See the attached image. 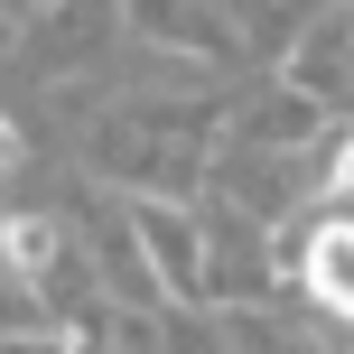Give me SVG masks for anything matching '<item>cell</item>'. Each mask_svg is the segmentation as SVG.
<instances>
[{
  "mask_svg": "<svg viewBox=\"0 0 354 354\" xmlns=\"http://www.w3.org/2000/svg\"><path fill=\"white\" fill-rule=\"evenodd\" d=\"M84 168L122 196H177V205H205L214 187V149H187V140H159V131L122 122V112H93V140H84Z\"/></svg>",
  "mask_w": 354,
  "mask_h": 354,
  "instance_id": "6da1fadb",
  "label": "cell"
},
{
  "mask_svg": "<svg viewBox=\"0 0 354 354\" xmlns=\"http://www.w3.org/2000/svg\"><path fill=\"white\" fill-rule=\"evenodd\" d=\"M122 37H131L140 56H177V66H196L205 84L252 56L224 0H122Z\"/></svg>",
  "mask_w": 354,
  "mask_h": 354,
  "instance_id": "7a4b0ae2",
  "label": "cell"
},
{
  "mask_svg": "<svg viewBox=\"0 0 354 354\" xmlns=\"http://www.w3.org/2000/svg\"><path fill=\"white\" fill-rule=\"evenodd\" d=\"M112 37H122V0H47L19 28V56H28L37 84H75L84 66L112 56Z\"/></svg>",
  "mask_w": 354,
  "mask_h": 354,
  "instance_id": "3957f363",
  "label": "cell"
},
{
  "mask_svg": "<svg viewBox=\"0 0 354 354\" xmlns=\"http://www.w3.org/2000/svg\"><path fill=\"white\" fill-rule=\"evenodd\" d=\"M326 112L308 103V93H289V84H270V93H243L233 103V122H224V140L214 149H252V159H308V149H326Z\"/></svg>",
  "mask_w": 354,
  "mask_h": 354,
  "instance_id": "277c9868",
  "label": "cell"
},
{
  "mask_svg": "<svg viewBox=\"0 0 354 354\" xmlns=\"http://www.w3.org/2000/svg\"><path fill=\"white\" fill-rule=\"evenodd\" d=\"M289 280L308 289V308H317L326 326H345L354 336V214H308L299 224V261H289Z\"/></svg>",
  "mask_w": 354,
  "mask_h": 354,
  "instance_id": "5b68a950",
  "label": "cell"
},
{
  "mask_svg": "<svg viewBox=\"0 0 354 354\" xmlns=\"http://www.w3.org/2000/svg\"><path fill=\"white\" fill-rule=\"evenodd\" d=\"M280 84L289 93H308L317 112H354V19L326 0L317 19H308V37L280 56Z\"/></svg>",
  "mask_w": 354,
  "mask_h": 354,
  "instance_id": "8992f818",
  "label": "cell"
},
{
  "mask_svg": "<svg viewBox=\"0 0 354 354\" xmlns=\"http://www.w3.org/2000/svg\"><path fill=\"white\" fill-rule=\"evenodd\" d=\"M75 270V252H66V224H56L47 205H10L0 214V280L19 289L28 308H47V289Z\"/></svg>",
  "mask_w": 354,
  "mask_h": 354,
  "instance_id": "52a82bcc",
  "label": "cell"
},
{
  "mask_svg": "<svg viewBox=\"0 0 354 354\" xmlns=\"http://www.w3.org/2000/svg\"><path fill=\"white\" fill-rule=\"evenodd\" d=\"M224 10H233V28H243V47H252V56H289L326 0H224Z\"/></svg>",
  "mask_w": 354,
  "mask_h": 354,
  "instance_id": "ba28073f",
  "label": "cell"
},
{
  "mask_svg": "<svg viewBox=\"0 0 354 354\" xmlns=\"http://www.w3.org/2000/svg\"><path fill=\"white\" fill-rule=\"evenodd\" d=\"M214 326H224V345H233V354H326L308 326L270 317V308H214Z\"/></svg>",
  "mask_w": 354,
  "mask_h": 354,
  "instance_id": "9c48e42d",
  "label": "cell"
},
{
  "mask_svg": "<svg viewBox=\"0 0 354 354\" xmlns=\"http://www.w3.org/2000/svg\"><path fill=\"white\" fill-rule=\"evenodd\" d=\"M317 187H326V205H336V214H354V112L326 131V149H317Z\"/></svg>",
  "mask_w": 354,
  "mask_h": 354,
  "instance_id": "30bf717a",
  "label": "cell"
},
{
  "mask_svg": "<svg viewBox=\"0 0 354 354\" xmlns=\"http://www.w3.org/2000/svg\"><path fill=\"white\" fill-rule=\"evenodd\" d=\"M0 354H66L56 326H0Z\"/></svg>",
  "mask_w": 354,
  "mask_h": 354,
  "instance_id": "8fae6325",
  "label": "cell"
},
{
  "mask_svg": "<svg viewBox=\"0 0 354 354\" xmlns=\"http://www.w3.org/2000/svg\"><path fill=\"white\" fill-rule=\"evenodd\" d=\"M19 168H28V131L0 112V177H19Z\"/></svg>",
  "mask_w": 354,
  "mask_h": 354,
  "instance_id": "7c38bea8",
  "label": "cell"
},
{
  "mask_svg": "<svg viewBox=\"0 0 354 354\" xmlns=\"http://www.w3.org/2000/svg\"><path fill=\"white\" fill-rule=\"evenodd\" d=\"M336 10H345V19H354V0H336Z\"/></svg>",
  "mask_w": 354,
  "mask_h": 354,
  "instance_id": "4fadbf2b",
  "label": "cell"
}]
</instances>
